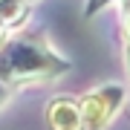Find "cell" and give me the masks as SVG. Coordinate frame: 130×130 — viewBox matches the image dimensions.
I'll return each instance as SVG.
<instances>
[{
  "instance_id": "obj_1",
  "label": "cell",
  "mask_w": 130,
  "mask_h": 130,
  "mask_svg": "<svg viewBox=\"0 0 130 130\" xmlns=\"http://www.w3.org/2000/svg\"><path fill=\"white\" fill-rule=\"evenodd\" d=\"M70 61L61 58L43 32L35 29H14L0 41V84L12 90L46 84L70 72Z\"/></svg>"
},
{
  "instance_id": "obj_2",
  "label": "cell",
  "mask_w": 130,
  "mask_h": 130,
  "mask_svg": "<svg viewBox=\"0 0 130 130\" xmlns=\"http://www.w3.org/2000/svg\"><path fill=\"white\" fill-rule=\"evenodd\" d=\"M124 98H127V90L121 84H101V87L84 93L78 101L84 130H107L113 116L124 107Z\"/></svg>"
},
{
  "instance_id": "obj_3",
  "label": "cell",
  "mask_w": 130,
  "mask_h": 130,
  "mask_svg": "<svg viewBox=\"0 0 130 130\" xmlns=\"http://www.w3.org/2000/svg\"><path fill=\"white\" fill-rule=\"evenodd\" d=\"M46 127L49 130H84L78 101H72L70 95H58L46 104Z\"/></svg>"
},
{
  "instance_id": "obj_4",
  "label": "cell",
  "mask_w": 130,
  "mask_h": 130,
  "mask_svg": "<svg viewBox=\"0 0 130 130\" xmlns=\"http://www.w3.org/2000/svg\"><path fill=\"white\" fill-rule=\"evenodd\" d=\"M119 23H121V43L130 46V0H119Z\"/></svg>"
},
{
  "instance_id": "obj_5",
  "label": "cell",
  "mask_w": 130,
  "mask_h": 130,
  "mask_svg": "<svg viewBox=\"0 0 130 130\" xmlns=\"http://www.w3.org/2000/svg\"><path fill=\"white\" fill-rule=\"evenodd\" d=\"M107 3H116V0H87V6H84V14H87V18H93L95 12H101Z\"/></svg>"
},
{
  "instance_id": "obj_6",
  "label": "cell",
  "mask_w": 130,
  "mask_h": 130,
  "mask_svg": "<svg viewBox=\"0 0 130 130\" xmlns=\"http://www.w3.org/2000/svg\"><path fill=\"white\" fill-rule=\"evenodd\" d=\"M9 98H12V90L6 87V84H0V107H3L6 101H9Z\"/></svg>"
},
{
  "instance_id": "obj_7",
  "label": "cell",
  "mask_w": 130,
  "mask_h": 130,
  "mask_svg": "<svg viewBox=\"0 0 130 130\" xmlns=\"http://www.w3.org/2000/svg\"><path fill=\"white\" fill-rule=\"evenodd\" d=\"M124 67H127V78H130V46H124Z\"/></svg>"
},
{
  "instance_id": "obj_8",
  "label": "cell",
  "mask_w": 130,
  "mask_h": 130,
  "mask_svg": "<svg viewBox=\"0 0 130 130\" xmlns=\"http://www.w3.org/2000/svg\"><path fill=\"white\" fill-rule=\"evenodd\" d=\"M6 35H9V29H6V23H3V20H0V41H3Z\"/></svg>"
},
{
  "instance_id": "obj_9",
  "label": "cell",
  "mask_w": 130,
  "mask_h": 130,
  "mask_svg": "<svg viewBox=\"0 0 130 130\" xmlns=\"http://www.w3.org/2000/svg\"><path fill=\"white\" fill-rule=\"evenodd\" d=\"M26 3H29V6H32V3H38V0H26Z\"/></svg>"
}]
</instances>
